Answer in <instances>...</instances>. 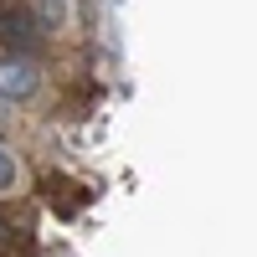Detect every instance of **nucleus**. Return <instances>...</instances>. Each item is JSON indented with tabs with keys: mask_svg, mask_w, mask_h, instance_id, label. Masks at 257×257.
<instances>
[{
	"mask_svg": "<svg viewBox=\"0 0 257 257\" xmlns=\"http://www.w3.org/2000/svg\"><path fill=\"white\" fill-rule=\"evenodd\" d=\"M41 88V77H36V67H31V62H21V57H6V62H0V98H31Z\"/></svg>",
	"mask_w": 257,
	"mask_h": 257,
	"instance_id": "nucleus-1",
	"label": "nucleus"
},
{
	"mask_svg": "<svg viewBox=\"0 0 257 257\" xmlns=\"http://www.w3.org/2000/svg\"><path fill=\"white\" fill-rule=\"evenodd\" d=\"M11 185H16V155L0 144V190H11Z\"/></svg>",
	"mask_w": 257,
	"mask_h": 257,
	"instance_id": "nucleus-2",
	"label": "nucleus"
},
{
	"mask_svg": "<svg viewBox=\"0 0 257 257\" xmlns=\"http://www.w3.org/2000/svg\"><path fill=\"white\" fill-rule=\"evenodd\" d=\"M6 237H11V221H6V216H0V242H6Z\"/></svg>",
	"mask_w": 257,
	"mask_h": 257,
	"instance_id": "nucleus-3",
	"label": "nucleus"
}]
</instances>
